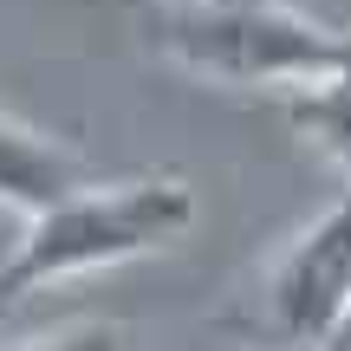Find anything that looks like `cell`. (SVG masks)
<instances>
[{"instance_id": "cell-1", "label": "cell", "mask_w": 351, "mask_h": 351, "mask_svg": "<svg viewBox=\"0 0 351 351\" xmlns=\"http://www.w3.org/2000/svg\"><path fill=\"white\" fill-rule=\"evenodd\" d=\"M195 228V195L176 176H137V182L85 189L59 208L33 215L13 254L0 261V313L20 306L26 293H46L52 280L98 274V267L163 254Z\"/></svg>"}, {"instance_id": "cell-4", "label": "cell", "mask_w": 351, "mask_h": 351, "mask_svg": "<svg viewBox=\"0 0 351 351\" xmlns=\"http://www.w3.org/2000/svg\"><path fill=\"white\" fill-rule=\"evenodd\" d=\"M85 189H98V176H91L85 156H72L65 143L39 137V130L13 124V117H0V202L7 208H20L26 221L46 208H59V202L85 195Z\"/></svg>"}, {"instance_id": "cell-8", "label": "cell", "mask_w": 351, "mask_h": 351, "mask_svg": "<svg viewBox=\"0 0 351 351\" xmlns=\"http://www.w3.org/2000/svg\"><path fill=\"white\" fill-rule=\"evenodd\" d=\"M332 351H351V313H345V326H339V339H332Z\"/></svg>"}, {"instance_id": "cell-3", "label": "cell", "mask_w": 351, "mask_h": 351, "mask_svg": "<svg viewBox=\"0 0 351 351\" xmlns=\"http://www.w3.org/2000/svg\"><path fill=\"white\" fill-rule=\"evenodd\" d=\"M261 300L280 351H332L351 313V189L274 261Z\"/></svg>"}, {"instance_id": "cell-2", "label": "cell", "mask_w": 351, "mask_h": 351, "mask_svg": "<svg viewBox=\"0 0 351 351\" xmlns=\"http://www.w3.org/2000/svg\"><path fill=\"white\" fill-rule=\"evenodd\" d=\"M150 39L176 65L228 85H313V78L351 72V39L280 0H247V7H156Z\"/></svg>"}, {"instance_id": "cell-6", "label": "cell", "mask_w": 351, "mask_h": 351, "mask_svg": "<svg viewBox=\"0 0 351 351\" xmlns=\"http://www.w3.org/2000/svg\"><path fill=\"white\" fill-rule=\"evenodd\" d=\"M7 351H124V332L111 319H72L59 332H39V339H20Z\"/></svg>"}, {"instance_id": "cell-5", "label": "cell", "mask_w": 351, "mask_h": 351, "mask_svg": "<svg viewBox=\"0 0 351 351\" xmlns=\"http://www.w3.org/2000/svg\"><path fill=\"white\" fill-rule=\"evenodd\" d=\"M280 98H287V124L300 130L313 150H326L332 163L351 169V72L293 85V91H280Z\"/></svg>"}, {"instance_id": "cell-7", "label": "cell", "mask_w": 351, "mask_h": 351, "mask_svg": "<svg viewBox=\"0 0 351 351\" xmlns=\"http://www.w3.org/2000/svg\"><path fill=\"white\" fill-rule=\"evenodd\" d=\"M163 7H247V0H163Z\"/></svg>"}]
</instances>
